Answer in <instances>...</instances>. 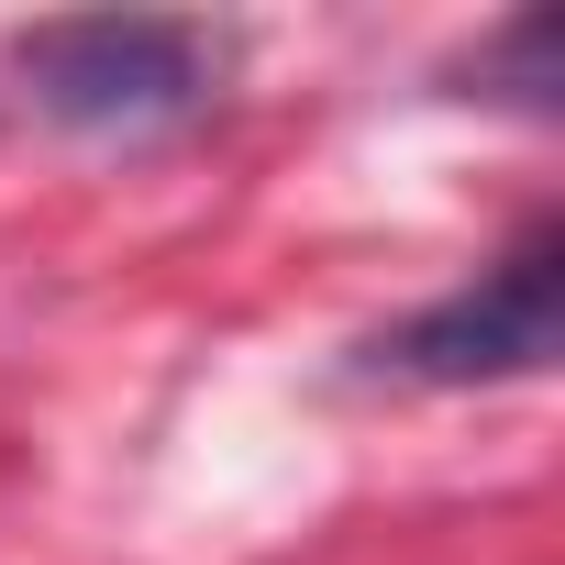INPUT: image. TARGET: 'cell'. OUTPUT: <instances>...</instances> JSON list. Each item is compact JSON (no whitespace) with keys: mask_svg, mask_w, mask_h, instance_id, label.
Segmentation results:
<instances>
[{"mask_svg":"<svg viewBox=\"0 0 565 565\" xmlns=\"http://www.w3.org/2000/svg\"><path fill=\"white\" fill-rule=\"evenodd\" d=\"M399 377H433V388H466V377H532L554 366V244H521L510 266H488L466 300L422 311L399 344H388Z\"/></svg>","mask_w":565,"mask_h":565,"instance_id":"2","label":"cell"},{"mask_svg":"<svg viewBox=\"0 0 565 565\" xmlns=\"http://www.w3.org/2000/svg\"><path fill=\"white\" fill-rule=\"evenodd\" d=\"M23 89L56 122L145 134L200 100V45L178 23H45V34H23Z\"/></svg>","mask_w":565,"mask_h":565,"instance_id":"1","label":"cell"}]
</instances>
